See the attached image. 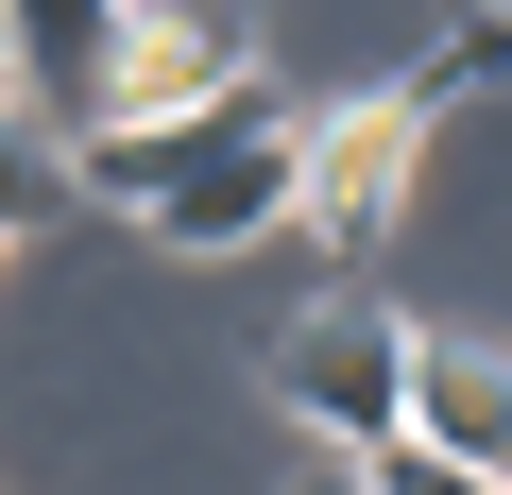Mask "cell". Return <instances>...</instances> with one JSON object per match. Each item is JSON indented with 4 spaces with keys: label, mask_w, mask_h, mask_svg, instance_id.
I'll use <instances>...</instances> for the list:
<instances>
[{
    "label": "cell",
    "mask_w": 512,
    "mask_h": 495,
    "mask_svg": "<svg viewBox=\"0 0 512 495\" xmlns=\"http://www.w3.org/2000/svg\"><path fill=\"white\" fill-rule=\"evenodd\" d=\"M291 120L308 103H274V86H222V103H188V120H154V239L171 257H239L256 222H291Z\"/></svg>",
    "instance_id": "obj_1"
},
{
    "label": "cell",
    "mask_w": 512,
    "mask_h": 495,
    "mask_svg": "<svg viewBox=\"0 0 512 495\" xmlns=\"http://www.w3.org/2000/svg\"><path fill=\"white\" fill-rule=\"evenodd\" d=\"M274 410L325 444V461H359V444H393V410H410V325L376 308V291H325V308H291L274 325Z\"/></svg>",
    "instance_id": "obj_2"
},
{
    "label": "cell",
    "mask_w": 512,
    "mask_h": 495,
    "mask_svg": "<svg viewBox=\"0 0 512 495\" xmlns=\"http://www.w3.org/2000/svg\"><path fill=\"white\" fill-rule=\"evenodd\" d=\"M410 154H427V103H410V86L308 103V120H291V222H325V257H376L393 205H410Z\"/></svg>",
    "instance_id": "obj_3"
},
{
    "label": "cell",
    "mask_w": 512,
    "mask_h": 495,
    "mask_svg": "<svg viewBox=\"0 0 512 495\" xmlns=\"http://www.w3.org/2000/svg\"><path fill=\"white\" fill-rule=\"evenodd\" d=\"M222 86H256V0H120L86 120H188V103H222Z\"/></svg>",
    "instance_id": "obj_4"
},
{
    "label": "cell",
    "mask_w": 512,
    "mask_h": 495,
    "mask_svg": "<svg viewBox=\"0 0 512 495\" xmlns=\"http://www.w3.org/2000/svg\"><path fill=\"white\" fill-rule=\"evenodd\" d=\"M393 427L444 444V461H478V478H512V359L461 342V325H410V410Z\"/></svg>",
    "instance_id": "obj_5"
},
{
    "label": "cell",
    "mask_w": 512,
    "mask_h": 495,
    "mask_svg": "<svg viewBox=\"0 0 512 495\" xmlns=\"http://www.w3.org/2000/svg\"><path fill=\"white\" fill-rule=\"evenodd\" d=\"M103 35H120V0H0V52H18V103L52 137H86L103 103Z\"/></svg>",
    "instance_id": "obj_6"
},
{
    "label": "cell",
    "mask_w": 512,
    "mask_h": 495,
    "mask_svg": "<svg viewBox=\"0 0 512 495\" xmlns=\"http://www.w3.org/2000/svg\"><path fill=\"white\" fill-rule=\"evenodd\" d=\"M69 205H86V171H69V137H52V120H35L18 86H0V239H52Z\"/></svg>",
    "instance_id": "obj_7"
},
{
    "label": "cell",
    "mask_w": 512,
    "mask_h": 495,
    "mask_svg": "<svg viewBox=\"0 0 512 495\" xmlns=\"http://www.w3.org/2000/svg\"><path fill=\"white\" fill-rule=\"evenodd\" d=\"M495 69H512V18H495V0H461V35H444V52L410 69V103L444 120V103H461V86H495Z\"/></svg>",
    "instance_id": "obj_8"
},
{
    "label": "cell",
    "mask_w": 512,
    "mask_h": 495,
    "mask_svg": "<svg viewBox=\"0 0 512 495\" xmlns=\"http://www.w3.org/2000/svg\"><path fill=\"white\" fill-rule=\"evenodd\" d=\"M359 495H512V478H478V461H444V444H359Z\"/></svg>",
    "instance_id": "obj_9"
},
{
    "label": "cell",
    "mask_w": 512,
    "mask_h": 495,
    "mask_svg": "<svg viewBox=\"0 0 512 495\" xmlns=\"http://www.w3.org/2000/svg\"><path fill=\"white\" fill-rule=\"evenodd\" d=\"M308 495H359V461H325V478H308Z\"/></svg>",
    "instance_id": "obj_10"
},
{
    "label": "cell",
    "mask_w": 512,
    "mask_h": 495,
    "mask_svg": "<svg viewBox=\"0 0 512 495\" xmlns=\"http://www.w3.org/2000/svg\"><path fill=\"white\" fill-rule=\"evenodd\" d=\"M0 257H18V239H0Z\"/></svg>",
    "instance_id": "obj_11"
},
{
    "label": "cell",
    "mask_w": 512,
    "mask_h": 495,
    "mask_svg": "<svg viewBox=\"0 0 512 495\" xmlns=\"http://www.w3.org/2000/svg\"><path fill=\"white\" fill-rule=\"evenodd\" d=\"M495 18H512V0H495Z\"/></svg>",
    "instance_id": "obj_12"
}]
</instances>
